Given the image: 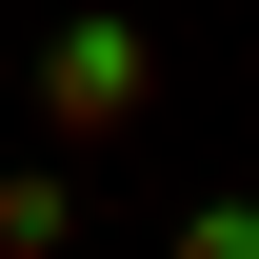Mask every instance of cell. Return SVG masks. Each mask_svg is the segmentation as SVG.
Masks as SVG:
<instances>
[{
  "label": "cell",
  "instance_id": "obj_1",
  "mask_svg": "<svg viewBox=\"0 0 259 259\" xmlns=\"http://www.w3.org/2000/svg\"><path fill=\"white\" fill-rule=\"evenodd\" d=\"M140 100H160V40L140 20H60L40 40V120L60 140H140Z\"/></svg>",
  "mask_w": 259,
  "mask_h": 259
},
{
  "label": "cell",
  "instance_id": "obj_2",
  "mask_svg": "<svg viewBox=\"0 0 259 259\" xmlns=\"http://www.w3.org/2000/svg\"><path fill=\"white\" fill-rule=\"evenodd\" d=\"M60 239H80V180L20 160V180H0V259H60Z\"/></svg>",
  "mask_w": 259,
  "mask_h": 259
},
{
  "label": "cell",
  "instance_id": "obj_3",
  "mask_svg": "<svg viewBox=\"0 0 259 259\" xmlns=\"http://www.w3.org/2000/svg\"><path fill=\"white\" fill-rule=\"evenodd\" d=\"M160 259H259V199H199V220H180Z\"/></svg>",
  "mask_w": 259,
  "mask_h": 259
}]
</instances>
